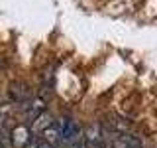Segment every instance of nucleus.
Here are the masks:
<instances>
[{"mask_svg":"<svg viewBox=\"0 0 157 148\" xmlns=\"http://www.w3.org/2000/svg\"><path fill=\"white\" fill-rule=\"evenodd\" d=\"M10 138H12V148H26L28 142H32V134L26 125L14 126L10 130Z\"/></svg>","mask_w":157,"mask_h":148,"instance_id":"nucleus-1","label":"nucleus"},{"mask_svg":"<svg viewBox=\"0 0 157 148\" xmlns=\"http://www.w3.org/2000/svg\"><path fill=\"white\" fill-rule=\"evenodd\" d=\"M10 97H12L14 103H20V105H24V103H28L29 99H32V91L28 89L26 83L14 81L12 85H10Z\"/></svg>","mask_w":157,"mask_h":148,"instance_id":"nucleus-2","label":"nucleus"},{"mask_svg":"<svg viewBox=\"0 0 157 148\" xmlns=\"http://www.w3.org/2000/svg\"><path fill=\"white\" fill-rule=\"evenodd\" d=\"M112 148H144V144H141V140L137 136L122 132L112 140Z\"/></svg>","mask_w":157,"mask_h":148,"instance_id":"nucleus-3","label":"nucleus"},{"mask_svg":"<svg viewBox=\"0 0 157 148\" xmlns=\"http://www.w3.org/2000/svg\"><path fill=\"white\" fill-rule=\"evenodd\" d=\"M61 136H63V142H67V144H73L75 140H78V125L73 118H65V122H63L61 126Z\"/></svg>","mask_w":157,"mask_h":148,"instance_id":"nucleus-4","label":"nucleus"},{"mask_svg":"<svg viewBox=\"0 0 157 148\" xmlns=\"http://www.w3.org/2000/svg\"><path fill=\"white\" fill-rule=\"evenodd\" d=\"M24 109H26V115L32 121H36L39 115L45 113V101L43 99H33V101H28V105L24 103Z\"/></svg>","mask_w":157,"mask_h":148,"instance_id":"nucleus-5","label":"nucleus"},{"mask_svg":"<svg viewBox=\"0 0 157 148\" xmlns=\"http://www.w3.org/2000/svg\"><path fill=\"white\" fill-rule=\"evenodd\" d=\"M41 136L45 138L47 142H51L53 146H57L59 142L63 140V136H61V128H59V125H55V122H51V125H49L45 130L41 132Z\"/></svg>","mask_w":157,"mask_h":148,"instance_id":"nucleus-6","label":"nucleus"},{"mask_svg":"<svg viewBox=\"0 0 157 148\" xmlns=\"http://www.w3.org/2000/svg\"><path fill=\"white\" fill-rule=\"evenodd\" d=\"M100 136H102V128L98 122H94V125H90V126H86V130H85V140H86V144H100Z\"/></svg>","mask_w":157,"mask_h":148,"instance_id":"nucleus-7","label":"nucleus"},{"mask_svg":"<svg viewBox=\"0 0 157 148\" xmlns=\"http://www.w3.org/2000/svg\"><path fill=\"white\" fill-rule=\"evenodd\" d=\"M49 125H51V118H49L45 113H43V115H39L36 121H33V128H36V130H39V132H43Z\"/></svg>","mask_w":157,"mask_h":148,"instance_id":"nucleus-8","label":"nucleus"},{"mask_svg":"<svg viewBox=\"0 0 157 148\" xmlns=\"http://www.w3.org/2000/svg\"><path fill=\"white\" fill-rule=\"evenodd\" d=\"M6 115H8V107L6 105H0V122L6 121Z\"/></svg>","mask_w":157,"mask_h":148,"instance_id":"nucleus-9","label":"nucleus"},{"mask_svg":"<svg viewBox=\"0 0 157 148\" xmlns=\"http://www.w3.org/2000/svg\"><path fill=\"white\" fill-rule=\"evenodd\" d=\"M37 148H55V146L51 142H47L45 138H41V140H37Z\"/></svg>","mask_w":157,"mask_h":148,"instance_id":"nucleus-10","label":"nucleus"},{"mask_svg":"<svg viewBox=\"0 0 157 148\" xmlns=\"http://www.w3.org/2000/svg\"><path fill=\"white\" fill-rule=\"evenodd\" d=\"M26 148H37V142H33V140H32V142H28Z\"/></svg>","mask_w":157,"mask_h":148,"instance_id":"nucleus-11","label":"nucleus"},{"mask_svg":"<svg viewBox=\"0 0 157 148\" xmlns=\"http://www.w3.org/2000/svg\"><path fill=\"white\" fill-rule=\"evenodd\" d=\"M0 65H2V63H0Z\"/></svg>","mask_w":157,"mask_h":148,"instance_id":"nucleus-12","label":"nucleus"},{"mask_svg":"<svg viewBox=\"0 0 157 148\" xmlns=\"http://www.w3.org/2000/svg\"><path fill=\"white\" fill-rule=\"evenodd\" d=\"M0 148H2V146H0Z\"/></svg>","mask_w":157,"mask_h":148,"instance_id":"nucleus-13","label":"nucleus"}]
</instances>
